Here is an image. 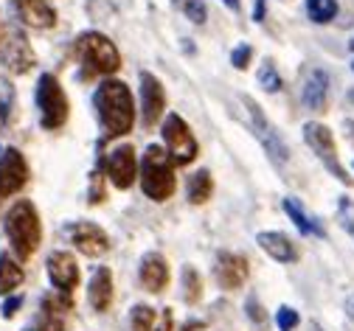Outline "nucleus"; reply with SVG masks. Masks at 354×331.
I'll return each mask as SVG.
<instances>
[{
  "mask_svg": "<svg viewBox=\"0 0 354 331\" xmlns=\"http://www.w3.org/2000/svg\"><path fill=\"white\" fill-rule=\"evenodd\" d=\"M99 121L104 126V132L110 138H121L132 129V121H136V107H132V93L124 82L118 79H104L93 96Z\"/></svg>",
  "mask_w": 354,
  "mask_h": 331,
  "instance_id": "obj_1",
  "label": "nucleus"
},
{
  "mask_svg": "<svg viewBox=\"0 0 354 331\" xmlns=\"http://www.w3.org/2000/svg\"><path fill=\"white\" fill-rule=\"evenodd\" d=\"M6 236L9 245L17 256V261H28L39 242H42V225H39V214L28 200H20L9 214H6Z\"/></svg>",
  "mask_w": 354,
  "mask_h": 331,
  "instance_id": "obj_2",
  "label": "nucleus"
},
{
  "mask_svg": "<svg viewBox=\"0 0 354 331\" xmlns=\"http://www.w3.org/2000/svg\"><path fill=\"white\" fill-rule=\"evenodd\" d=\"M141 188H144V194L149 200H155V202H166L174 194V160L158 144L147 146V152H144V160H141Z\"/></svg>",
  "mask_w": 354,
  "mask_h": 331,
  "instance_id": "obj_3",
  "label": "nucleus"
},
{
  "mask_svg": "<svg viewBox=\"0 0 354 331\" xmlns=\"http://www.w3.org/2000/svg\"><path fill=\"white\" fill-rule=\"evenodd\" d=\"M76 57L84 65L87 76H110L121 68L118 48L99 31H87L76 39Z\"/></svg>",
  "mask_w": 354,
  "mask_h": 331,
  "instance_id": "obj_4",
  "label": "nucleus"
},
{
  "mask_svg": "<svg viewBox=\"0 0 354 331\" xmlns=\"http://www.w3.org/2000/svg\"><path fill=\"white\" fill-rule=\"evenodd\" d=\"M37 107H39V121L42 129H59L68 121V96L57 76L42 73L37 82Z\"/></svg>",
  "mask_w": 354,
  "mask_h": 331,
  "instance_id": "obj_5",
  "label": "nucleus"
},
{
  "mask_svg": "<svg viewBox=\"0 0 354 331\" xmlns=\"http://www.w3.org/2000/svg\"><path fill=\"white\" fill-rule=\"evenodd\" d=\"M0 62L12 73H28L37 62L26 34L9 23H0Z\"/></svg>",
  "mask_w": 354,
  "mask_h": 331,
  "instance_id": "obj_6",
  "label": "nucleus"
},
{
  "mask_svg": "<svg viewBox=\"0 0 354 331\" xmlns=\"http://www.w3.org/2000/svg\"><path fill=\"white\" fill-rule=\"evenodd\" d=\"M304 140L309 144V149H313V152L318 155V160L326 166V171H329L335 180H340L343 185H351V177L346 174V169H343V166H340V160H337L335 138H332L329 126H324V124H318V121L304 124Z\"/></svg>",
  "mask_w": 354,
  "mask_h": 331,
  "instance_id": "obj_7",
  "label": "nucleus"
},
{
  "mask_svg": "<svg viewBox=\"0 0 354 331\" xmlns=\"http://www.w3.org/2000/svg\"><path fill=\"white\" fill-rule=\"evenodd\" d=\"M163 140H166V146H169V155H171L174 166H189L197 158V152H200V146H197V140H194L189 124L180 115H177V113L166 115V121H163Z\"/></svg>",
  "mask_w": 354,
  "mask_h": 331,
  "instance_id": "obj_8",
  "label": "nucleus"
},
{
  "mask_svg": "<svg viewBox=\"0 0 354 331\" xmlns=\"http://www.w3.org/2000/svg\"><path fill=\"white\" fill-rule=\"evenodd\" d=\"M245 102V107H248V115H250V126H253V132H256V138L261 140V146L268 149V155H270V160L276 163V166H284L287 163V158H290V152H287V146H284V140L276 135V129L268 124V118L261 115V110H259V104L250 99V96H245L242 99Z\"/></svg>",
  "mask_w": 354,
  "mask_h": 331,
  "instance_id": "obj_9",
  "label": "nucleus"
},
{
  "mask_svg": "<svg viewBox=\"0 0 354 331\" xmlns=\"http://www.w3.org/2000/svg\"><path fill=\"white\" fill-rule=\"evenodd\" d=\"M68 233V239L73 242V247L87 256V258H99L110 250V239H107V233L96 225V222H73L65 227Z\"/></svg>",
  "mask_w": 354,
  "mask_h": 331,
  "instance_id": "obj_10",
  "label": "nucleus"
},
{
  "mask_svg": "<svg viewBox=\"0 0 354 331\" xmlns=\"http://www.w3.org/2000/svg\"><path fill=\"white\" fill-rule=\"evenodd\" d=\"M104 177L115 185V188H129L132 182H136V177H138V160H136V149L132 146H118V149H113L110 152V158H107V163H104Z\"/></svg>",
  "mask_w": 354,
  "mask_h": 331,
  "instance_id": "obj_11",
  "label": "nucleus"
},
{
  "mask_svg": "<svg viewBox=\"0 0 354 331\" xmlns=\"http://www.w3.org/2000/svg\"><path fill=\"white\" fill-rule=\"evenodd\" d=\"M28 182V166L20 149H6L0 155V197H12Z\"/></svg>",
  "mask_w": 354,
  "mask_h": 331,
  "instance_id": "obj_12",
  "label": "nucleus"
},
{
  "mask_svg": "<svg viewBox=\"0 0 354 331\" xmlns=\"http://www.w3.org/2000/svg\"><path fill=\"white\" fill-rule=\"evenodd\" d=\"M166 110V90L160 84L158 76H152L149 70L141 73V113H144V126L152 129L158 124V118Z\"/></svg>",
  "mask_w": 354,
  "mask_h": 331,
  "instance_id": "obj_13",
  "label": "nucleus"
},
{
  "mask_svg": "<svg viewBox=\"0 0 354 331\" xmlns=\"http://www.w3.org/2000/svg\"><path fill=\"white\" fill-rule=\"evenodd\" d=\"M248 272H250V267H248L245 256H239V253H219L216 256L214 275H216L223 290H239L248 281Z\"/></svg>",
  "mask_w": 354,
  "mask_h": 331,
  "instance_id": "obj_14",
  "label": "nucleus"
},
{
  "mask_svg": "<svg viewBox=\"0 0 354 331\" xmlns=\"http://www.w3.org/2000/svg\"><path fill=\"white\" fill-rule=\"evenodd\" d=\"M48 278L57 287V292H73L79 283V267L76 258L65 250H54L48 256Z\"/></svg>",
  "mask_w": 354,
  "mask_h": 331,
  "instance_id": "obj_15",
  "label": "nucleus"
},
{
  "mask_svg": "<svg viewBox=\"0 0 354 331\" xmlns=\"http://www.w3.org/2000/svg\"><path fill=\"white\" fill-rule=\"evenodd\" d=\"M68 301H65V292L59 295H48L42 301V312L39 317L26 328V331H68L65 325V312H68Z\"/></svg>",
  "mask_w": 354,
  "mask_h": 331,
  "instance_id": "obj_16",
  "label": "nucleus"
},
{
  "mask_svg": "<svg viewBox=\"0 0 354 331\" xmlns=\"http://www.w3.org/2000/svg\"><path fill=\"white\" fill-rule=\"evenodd\" d=\"M138 281L147 292H163L169 283V264L160 253H147L141 258V269H138Z\"/></svg>",
  "mask_w": 354,
  "mask_h": 331,
  "instance_id": "obj_17",
  "label": "nucleus"
},
{
  "mask_svg": "<svg viewBox=\"0 0 354 331\" xmlns=\"http://www.w3.org/2000/svg\"><path fill=\"white\" fill-rule=\"evenodd\" d=\"M15 12L31 28H51L57 23V12L48 0H15Z\"/></svg>",
  "mask_w": 354,
  "mask_h": 331,
  "instance_id": "obj_18",
  "label": "nucleus"
},
{
  "mask_svg": "<svg viewBox=\"0 0 354 331\" xmlns=\"http://www.w3.org/2000/svg\"><path fill=\"white\" fill-rule=\"evenodd\" d=\"M326 99H329V73L326 70H313L304 84L301 102L306 110L313 113H324L326 110Z\"/></svg>",
  "mask_w": 354,
  "mask_h": 331,
  "instance_id": "obj_19",
  "label": "nucleus"
},
{
  "mask_svg": "<svg viewBox=\"0 0 354 331\" xmlns=\"http://www.w3.org/2000/svg\"><path fill=\"white\" fill-rule=\"evenodd\" d=\"M259 247L268 253L270 258H276V261H281V264H292L295 258H298V250H295V245L287 239L284 233H279V230H268V233H259Z\"/></svg>",
  "mask_w": 354,
  "mask_h": 331,
  "instance_id": "obj_20",
  "label": "nucleus"
},
{
  "mask_svg": "<svg viewBox=\"0 0 354 331\" xmlns=\"http://www.w3.org/2000/svg\"><path fill=\"white\" fill-rule=\"evenodd\" d=\"M87 301L96 312H107L113 303V275L107 267H99L91 278V287H87Z\"/></svg>",
  "mask_w": 354,
  "mask_h": 331,
  "instance_id": "obj_21",
  "label": "nucleus"
},
{
  "mask_svg": "<svg viewBox=\"0 0 354 331\" xmlns=\"http://www.w3.org/2000/svg\"><path fill=\"white\" fill-rule=\"evenodd\" d=\"M23 267L20 261H15L9 253H0V295H9L15 292L20 283H23Z\"/></svg>",
  "mask_w": 354,
  "mask_h": 331,
  "instance_id": "obj_22",
  "label": "nucleus"
},
{
  "mask_svg": "<svg viewBox=\"0 0 354 331\" xmlns=\"http://www.w3.org/2000/svg\"><path fill=\"white\" fill-rule=\"evenodd\" d=\"M284 211H287V216L292 219V225H295L304 236H313V233H315V236H324V227H321L315 219H309V216L304 214V208L298 205V200L287 197V200H284Z\"/></svg>",
  "mask_w": 354,
  "mask_h": 331,
  "instance_id": "obj_23",
  "label": "nucleus"
},
{
  "mask_svg": "<svg viewBox=\"0 0 354 331\" xmlns=\"http://www.w3.org/2000/svg\"><path fill=\"white\" fill-rule=\"evenodd\" d=\"M211 194H214V180H211V171L203 169L189 180V202L203 205V202H208Z\"/></svg>",
  "mask_w": 354,
  "mask_h": 331,
  "instance_id": "obj_24",
  "label": "nucleus"
},
{
  "mask_svg": "<svg viewBox=\"0 0 354 331\" xmlns=\"http://www.w3.org/2000/svg\"><path fill=\"white\" fill-rule=\"evenodd\" d=\"M306 15L313 23H332L337 17V0H306Z\"/></svg>",
  "mask_w": 354,
  "mask_h": 331,
  "instance_id": "obj_25",
  "label": "nucleus"
},
{
  "mask_svg": "<svg viewBox=\"0 0 354 331\" xmlns=\"http://www.w3.org/2000/svg\"><path fill=\"white\" fill-rule=\"evenodd\" d=\"M200 295H203V281L194 267H186L183 269V298H186V303H197Z\"/></svg>",
  "mask_w": 354,
  "mask_h": 331,
  "instance_id": "obj_26",
  "label": "nucleus"
},
{
  "mask_svg": "<svg viewBox=\"0 0 354 331\" xmlns=\"http://www.w3.org/2000/svg\"><path fill=\"white\" fill-rule=\"evenodd\" d=\"M129 325H132V331H152L155 328V309H149L144 303L136 306L129 314Z\"/></svg>",
  "mask_w": 354,
  "mask_h": 331,
  "instance_id": "obj_27",
  "label": "nucleus"
},
{
  "mask_svg": "<svg viewBox=\"0 0 354 331\" xmlns=\"http://www.w3.org/2000/svg\"><path fill=\"white\" fill-rule=\"evenodd\" d=\"M259 84L268 90V93H279V90H281V76H279V70H276L273 62H264V65H261V70H259Z\"/></svg>",
  "mask_w": 354,
  "mask_h": 331,
  "instance_id": "obj_28",
  "label": "nucleus"
},
{
  "mask_svg": "<svg viewBox=\"0 0 354 331\" xmlns=\"http://www.w3.org/2000/svg\"><path fill=\"white\" fill-rule=\"evenodd\" d=\"M276 323H279V328H281V331H292V328L301 323V317H298V312H295V309H290V306H281V309H279V317H276Z\"/></svg>",
  "mask_w": 354,
  "mask_h": 331,
  "instance_id": "obj_29",
  "label": "nucleus"
},
{
  "mask_svg": "<svg viewBox=\"0 0 354 331\" xmlns=\"http://www.w3.org/2000/svg\"><path fill=\"white\" fill-rule=\"evenodd\" d=\"M183 12H186V17H189L192 23H205V15H208V9H205L203 0H186Z\"/></svg>",
  "mask_w": 354,
  "mask_h": 331,
  "instance_id": "obj_30",
  "label": "nucleus"
},
{
  "mask_svg": "<svg viewBox=\"0 0 354 331\" xmlns=\"http://www.w3.org/2000/svg\"><path fill=\"white\" fill-rule=\"evenodd\" d=\"M250 57H253V48H250V45H236L234 54H231V65H234L236 70H245V68L250 65Z\"/></svg>",
  "mask_w": 354,
  "mask_h": 331,
  "instance_id": "obj_31",
  "label": "nucleus"
},
{
  "mask_svg": "<svg viewBox=\"0 0 354 331\" xmlns=\"http://www.w3.org/2000/svg\"><path fill=\"white\" fill-rule=\"evenodd\" d=\"M197 328H203V323H186L180 331H197ZM155 331H177V328H174V317H171V312H169V309L163 312V323H160Z\"/></svg>",
  "mask_w": 354,
  "mask_h": 331,
  "instance_id": "obj_32",
  "label": "nucleus"
},
{
  "mask_svg": "<svg viewBox=\"0 0 354 331\" xmlns=\"http://www.w3.org/2000/svg\"><path fill=\"white\" fill-rule=\"evenodd\" d=\"M340 214H343V227H346L348 233H354V214H351V202H348V200L340 202Z\"/></svg>",
  "mask_w": 354,
  "mask_h": 331,
  "instance_id": "obj_33",
  "label": "nucleus"
},
{
  "mask_svg": "<svg viewBox=\"0 0 354 331\" xmlns=\"http://www.w3.org/2000/svg\"><path fill=\"white\" fill-rule=\"evenodd\" d=\"M20 306H23V298H20V295H15V298H9V301L3 303V317H15Z\"/></svg>",
  "mask_w": 354,
  "mask_h": 331,
  "instance_id": "obj_34",
  "label": "nucleus"
},
{
  "mask_svg": "<svg viewBox=\"0 0 354 331\" xmlns=\"http://www.w3.org/2000/svg\"><path fill=\"white\" fill-rule=\"evenodd\" d=\"M248 314H250V320H253V323H261V320H264V312H261V306H259V301H256V298H250V301H248Z\"/></svg>",
  "mask_w": 354,
  "mask_h": 331,
  "instance_id": "obj_35",
  "label": "nucleus"
},
{
  "mask_svg": "<svg viewBox=\"0 0 354 331\" xmlns=\"http://www.w3.org/2000/svg\"><path fill=\"white\" fill-rule=\"evenodd\" d=\"M253 17L261 23L264 20V0H256V12H253Z\"/></svg>",
  "mask_w": 354,
  "mask_h": 331,
  "instance_id": "obj_36",
  "label": "nucleus"
},
{
  "mask_svg": "<svg viewBox=\"0 0 354 331\" xmlns=\"http://www.w3.org/2000/svg\"><path fill=\"white\" fill-rule=\"evenodd\" d=\"M223 3H225L231 12H239V3H242V0H223Z\"/></svg>",
  "mask_w": 354,
  "mask_h": 331,
  "instance_id": "obj_37",
  "label": "nucleus"
},
{
  "mask_svg": "<svg viewBox=\"0 0 354 331\" xmlns=\"http://www.w3.org/2000/svg\"><path fill=\"white\" fill-rule=\"evenodd\" d=\"M346 129H348V138L354 140V121H346Z\"/></svg>",
  "mask_w": 354,
  "mask_h": 331,
  "instance_id": "obj_38",
  "label": "nucleus"
},
{
  "mask_svg": "<svg viewBox=\"0 0 354 331\" xmlns=\"http://www.w3.org/2000/svg\"><path fill=\"white\" fill-rule=\"evenodd\" d=\"M309 331H324V328H321L318 323H313V328H309Z\"/></svg>",
  "mask_w": 354,
  "mask_h": 331,
  "instance_id": "obj_39",
  "label": "nucleus"
},
{
  "mask_svg": "<svg viewBox=\"0 0 354 331\" xmlns=\"http://www.w3.org/2000/svg\"><path fill=\"white\" fill-rule=\"evenodd\" d=\"M348 102H351V107H354V90H351V93H348Z\"/></svg>",
  "mask_w": 354,
  "mask_h": 331,
  "instance_id": "obj_40",
  "label": "nucleus"
},
{
  "mask_svg": "<svg viewBox=\"0 0 354 331\" xmlns=\"http://www.w3.org/2000/svg\"><path fill=\"white\" fill-rule=\"evenodd\" d=\"M348 48H351V51H354V39H351V45H348Z\"/></svg>",
  "mask_w": 354,
  "mask_h": 331,
  "instance_id": "obj_41",
  "label": "nucleus"
},
{
  "mask_svg": "<svg viewBox=\"0 0 354 331\" xmlns=\"http://www.w3.org/2000/svg\"><path fill=\"white\" fill-rule=\"evenodd\" d=\"M351 70H354V62H351Z\"/></svg>",
  "mask_w": 354,
  "mask_h": 331,
  "instance_id": "obj_42",
  "label": "nucleus"
}]
</instances>
